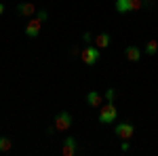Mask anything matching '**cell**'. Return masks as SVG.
<instances>
[{"instance_id": "cell-18", "label": "cell", "mask_w": 158, "mask_h": 156, "mask_svg": "<svg viewBox=\"0 0 158 156\" xmlns=\"http://www.w3.org/2000/svg\"><path fill=\"white\" fill-rule=\"evenodd\" d=\"M2 13H4V4L0 2V17H2Z\"/></svg>"}, {"instance_id": "cell-14", "label": "cell", "mask_w": 158, "mask_h": 156, "mask_svg": "<svg viewBox=\"0 0 158 156\" xmlns=\"http://www.w3.org/2000/svg\"><path fill=\"white\" fill-rule=\"evenodd\" d=\"M114 97H116V91H114V89H108V91L103 93V99H106L108 103H114Z\"/></svg>"}, {"instance_id": "cell-2", "label": "cell", "mask_w": 158, "mask_h": 156, "mask_svg": "<svg viewBox=\"0 0 158 156\" xmlns=\"http://www.w3.org/2000/svg\"><path fill=\"white\" fill-rule=\"evenodd\" d=\"M116 118H118V110L114 103H106L99 108V122L101 124H112Z\"/></svg>"}, {"instance_id": "cell-13", "label": "cell", "mask_w": 158, "mask_h": 156, "mask_svg": "<svg viewBox=\"0 0 158 156\" xmlns=\"http://www.w3.org/2000/svg\"><path fill=\"white\" fill-rule=\"evenodd\" d=\"M13 148V141L9 137H0V152H9Z\"/></svg>"}, {"instance_id": "cell-15", "label": "cell", "mask_w": 158, "mask_h": 156, "mask_svg": "<svg viewBox=\"0 0 158 156\" xmlns=\"http://www.w3.org/2000/svg\"><path fill=\"white\" fill-rule=\"evenodd\" d=\"M82 38H85L86 42H93V36H91V34H89V32H85V34H82Z\"/></svg>"}, {"instance_id": "cell-7", "label": "cell", "mask_w": 158, "mask_h": 156, "mask_svg": "<svg viewBox=\"0 0 158 156\" xmlns=\"http://www.w3.org/2000/svg\"><path fill=\"white\" fill-rule=\"evenodd\" d=\"M101 101H103V95L97 93V91H89L86 93V103L91 108H101Z\"/></svg>"}, {"instance_id": "cell-17", "label": "cell", "mask_w": 158, "mask_h": 156, "mask_svg": "<svg viewBox=\"0 0 158 156\" xmlns=\"http://www.w3.org/2000/svg\"><path fill=\"white\" fill-rule=\"evenodd\" d=\"M120 150H122V152H127V150H129V144H127V139H124V141H122V145H120Z\"/></svg>"}, {"instance_id": "cell-1", "label": "cell", "mask_w": 158, "mask_h": 156, "mask_svg": "<svg viewBox=\"0 0 158 156\" xmlns=\"http://www.w3.org/2000/svg\"><path fill=\"white\" fill-rule=\"evenodd\" d=\"M143 9V0H116V13L127 15V13H135Z\"/></svg>"}, {"instance_id": "cell-12", "label": "cell", "mask_w": 158, "mask_h": 156, "mask_svg": "<svg viewBox=\"0 0 158 156\" xmlns=\"http://www.w3.org/2000/svg\"><path fill=\"white\" fill-rule=\"evenodd\" d=\"M158 53V40H148L146 42V55H156Z\"/></svg>"}, {"instance_id": "cell-16", "label": "cell", "mask_w": 158, "mask_h": 156, "mask_svg": "<svg viewBox=\"0 0 158 156\" xmlns=\"http://www.w3.org/2000/svg\"><path fill=\"white\" fill-rule=\"evenodd\" d=\"M38 19H40V21H44V19H47V11H40V13H38Z\"/></svg>"}, {"instance_id": "cell-8", "label": "cell", "mask_w": 158, "mask_h": 156, "mask_svg": "<svg viewBox=\"0 0 158 156\" xmlns=\"http://www.w3.org/2000/svg\"><path fill=\"white\" fill-rule=\"evenodd\" d=\"M17 13H19L21 17H32V15L36 13V6H34L32 2H19V4H17Z\"/></svg>"}, {"instance_id": "cell-11", "label": "cell", "mask_w": 158, "mask_h": 156, "mask_svg": "<svg viewBox=\"0 0 158 156\" xmlns=\"http://www.w3.org/2000/svg\"><path fill=\"white\" fill-rule=\"evenodd\" d=\"M124 55H127L129 61H139L141 59V51H139V47H135V44H129L127 51H124Z\"/></svg>"}, {"instance_id": "cell-9", "label": "cell", "mask_w": 158, "mask_h": 156, "mask_svg": "<svg viewBox=\"0 0 158 156\" xmlns=\"http://www.w3.org/2000/svg\"><path fill=\"white\" fill-rule=\"evenodd\" d=\"M110 42H112V38H110V34H106V32H101V34H97V36L93 38V44L97 48H108Z\"/></svg>"}, {"instance_id": "cell-4", "label": "cell", "mask_w": 158, "mask_h": 156, "mask_svg": "<svg viewBox=\"0 0 158 156\" xmlns=\"http://www.w3.org/2000/svg\"><path fill=\"white\" fill-rule=\"evenodd\" d=\"M70 127H72V114L68 110L57 112V116H55V129L57 131H68Z\"/></svg>"}, {"instance_id": "cell-3", "label": "cell", "mask_w": 158, "mask_h": 156, "mask_svg": "<svg viewBox=\"0 0 158 156\" xmlns=\"http://www.w3.org/2000/svg\"><path fill=\"white\" fill-rule=\"evenodd\" d=\"M99 48L95 47V44H89V47H85L82 51H80V59H82V63H86V65H95L99 61Z\"/></svg>"}, {"instance_id": "cell-6", "label": "cell", "mask_w": 158, "mask_h": 156, "mask_svg": "<svg viewBox=\"0 0 158 156\" xmlns=\"http://www.w3.org/2000/svg\"><path fill=\"white\" fill-rule=\"evenodd\" d=\"M40 27H42V21L40 19H30L27 23H25V36H30V38H36L38 34H40Z\"/></svg>"}, {"instance_id": "cell-10", "label": "cell", "mask_w": 158, "mask_h": 156, "mask_svg": "<svg viewBox=\"0 0 158 156\" xmlns=\"http://www.w3.org/2000/svg\"><path fill=\"white\" fill-rule=\"evenodd\" d=\"M74 152H76V139H74V137H68V139L63 141L61 154L63 156H74Z\"/></svg>"}, {"instance_id": "cell-5", "label": "cell", "mask_w": 158, "mask_h": 156, "mask_svg": "<svg viewBox=\"0 0 158 156\" xmlns=\"http://www.w3.org/2000/svg\"><path fill=\"white\" fill-rule=\"evenodd\" d=\"M114 133H116V137H120L122 141H124V139L129 141V139L135 135V127L131 124V122H120V124H116Z\"/></svg>"}]
</instances>
